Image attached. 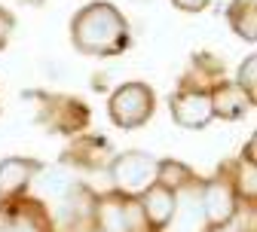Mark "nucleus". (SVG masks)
I'll return each mask as SVG.
<instances>
[{
    "mask_svg": "<svg viewBox=\"0 0 257 232\" xmlns=\"http://www.w3.org/2000/svg\"><path fill=\"white\" fill-rule=\"evenodd\" d=\"M71 37L83 55H116L128 43V22L113 4L95 0L74 16Z\"/></svg>",
    "mask_w": 257,
    "mask_h": 232,
    "instance_id": "f257e3e1",
    "label": "nucleus"
},
{
    "mask_svg": "<svg viewBox=\"0 0 257 232\" xmlns=\"http://www.w3.org/2000/svg\"><path fill=\"white\" fill-rule=\"evenodd\" d=\"M153 107H156L153 89L144 86V83H125V86H119L110 95V104H107L110 119L119 128H138V125H144L153 116Z\"/></svg>",
    "mask_w": 257,
    "mask_h": 232,
    "instance_id": "f03ea898",
    "label": "nucleus"
},
{
    "mask_svg": "<svg viewBox=\"0 0 257 232\" xmlns=\"http://www.w3.org/2000/svg\"><path fill=\"white\" fill-rule=\"evenodd\" d=\"M156 168H159V159L132 150V153H119L110 162V177H113L119 192L141 195L144 189H150L156 183Z\"/></svg>",
    "mask_w": 257,
    "mask_h": 232,
    "instance_id": "7ed1b4c3",
    "label": "nucleus"
},
{
    "mask_svg": "<svg viewBox=\"0 0 257 232\" xmlns=\"http://www.w3.org/2000/svg\"><path fill=\"white\" fill-rule=\"evenodd\" d=\"M169 232H205V208H202V183L193 180L175 192V211L169 217Z\"/></svg>",
    "mask_w": 257,
    "mask_h": 232,
    "instance_id": "20e7f679",
    "label": "nucleus"
},
{
    "mask_svg": "<svg viewBox=\"0 0 257 232\" xmlns=\"http://www.w3.org/2000/svg\"><path fill=\"white\" fill-rule=\"evenodd\" d=\"M95 214H98V226L101 232H132L144 223V211L138 202H128V198L119 195H104L95 205Z\"/></svg>",
    "mask_w": 257,
    "mask_h": 232,
    "instance_id": "39448f33",
    "label": "nucleus"
},
{
    "mask_svg": "<svg viewBox=\"0 0 257 232\" xmlns=\"http://www.w3.org/2000/svg\"><path fill=\"white\" fill-rule=\"evenodd\" d=\"M172 116L181 128H205L214 113H211V98L202 89H190L172 98Z\"/></svg>",
    "mask_w": 257,
    "mask_h": 232,
    "instance_id": "423d86ee",
    "label": "nucleus"
},
{
    "mask_svg": "<svg viewBox=\"0 0 257 232\" xmlns=\"http://www.w3.org/2000/svg\"><path fill=\"white\" fill-rule=\"evenodd\" d=\"M202 208H205V220L208 223H227L236 211V192L233 186L217 177V180H208L202 186Z\"/></svg>",
    "mask_w": 257,
    "mask_h": 232,
    "instance_id": "0eeeda50",
    "label": "nucleus"
},
{
    "mask_svg": "<svg viewBox=\"0 0 257 232\" xmlns=\"http://www.w3.org/2000/svg\"><path fill=\"white\" fill-rule=\"evenodd\" d=\"M208 98H211V113L220 116V119H239L254 104V98L245 95L236 83H217L208 92Z\"/></svg>",
    "mask_w": 257,
    "mask_h": 232,
    "instance_id": "6e6552de",
    "label": "nucleus"
},
{
    "mask_svg": "<svg viewBox=\"0 0 257 232\" xmlns=\"http://www.w3.org/2000/svg\"><path fill=\"white\" fill-rule=\"evenodd\" d=\"M43 171L37 159H4L0 162V195H16Z\"/></svg>",
    "mask_w": 257,
    "mask_h": 232,
    "instance_id": "1a4fd4ad",
    "label": "nucleus"
},
{
    "mask_svg": "<svg viewBox=\"0 0 257 232\" xmlns=\"http://www.w3.org/2000/svg\"><path fill=\"white\" fill-rule=\"evenodd\" d=\"M138 205L144 211V220H150L153 226H166L175 211V192L163 183H153L150 189H144V198Z\"/></svg>",
    "mask_w": 257,
    "mask_h": 232,
    "instance_id": "9d476101",
    "label": "nucleus"
},
{
    "mask_svg": "<svg viewBox=\"0 0 257 232\" xmlns=\"http://www.w3.org/2000/svg\"><path fill=\"white\" fill-rule=\"evenodd\" d=\"M254 7H257L254 0H233L230 10H227V19H230L233 31L239 37H245L248 43L257 40V10Z\"/></svg>",
    "mask_w": 257,
    "mask_h": 232,
    "instance_id": "9b49d317",
    "label": "nucleus"
},
{
    "mask_svg": "<svg viewBox=\"0 0 257 232\" xmlns=\"http://www.w3.org/2000/svg\"><path fill=\"white\" fill-rule=\"evenodd\" d=\"M193 180H196V177H193V171L187 168L184 162H172V159H166V162H159V168H156V183L169 186L172 192L184 189V186L193 183Z\"/></svg>",
    "mask_w": 257,
    "mask_h": 232,
    "instance_id": "f8f14e48",
    "label": "nucleus"
},
{
    "mask_svg": "<svg viewBox=\"0 0 257 232\" xmlns=\"http://www.w3.org/2000/svg\"><path fill=\"white\" fill-rule=\"evenodd\" d=\"M37 183H40V189L46 192V195H52V198H58V202H64L71 192H74V180L64 174L61 168H52V171H43L40 177H37Z\"/></svg>",
    "mask_w": 257,
    "mask_h": 232,
    "instance_id": "ddd939ff",
    "label": "nucleus"
},
{
    "mask_svg": "<svg viewBox=\"0 0 257 232\" xmlns=\"http://www.w3.org/2000/svg\"><path fill=\"white\" fill-rule=\"evenodd\" d=\"M236 86H239L245 95L257 98V58H254V55H248V58L242 61L239 77H236Z\"/></svg>",
    "mask_w": 257,
    "mask_h": 232,
    "instance_id": "4468645a",
    "label": "nucleus"
},
{
    "mask_svg": "<svg viewBox=\"0 0 257 232\" xmlns=\"http://www.w3.org/2000/svg\"><path fill=\"white\" fill-rule=\"evenodd\" d=\"M239 189L248 198H254V162H248V159L239 162Z\"/></svg>",
    "mask_w": 257,
    "mask_h": 232,
    "instance_id": "2eb2a0df",
    "label": "nucleus"
},
{
    "mask_svg": "<svg viewBox=\"0 0 257 232\" xmlns=\"http://www.w3.org/2000/svg\"><path fill=\"white\" fill-rule=\"evenodd\" d=\"M13 31H16V16H13L10 10H4V7H0V49H4V46L10 43Z\"/></svg>",
    "mask_w": 257,
    "mask_h": 232,
    "instance_id": "dca6fc26",
    "label": "nucleus"
},
{
    "mask_svg": "<svg viewBox=\"0 0 257 232\" xmlns=\"http://www.w3.org/2000/svg\"><path fill=\"white\" fill-rule=\"evenodd\" d=\"M172 4H175L178 10H184V13H202L211 0H172Z\"/></svg>",
    "mask_w": 257,
    "mask_h": 232,
    "instance_id": "f3484780",
    "label": "nucleus"
},
{
    "mask_svg": "<svg viewBox=\"0 0 257 232\" xmlns=\"http://www.w3.org/2000/svg\"><path fill=\"white\" fill-rule=\"evenodd\" d=\"M31 4H43V0H31Z\"/></svg>",
    "mask_w": 257,
    "mask_h": 232,
    "instance_id": "a211bd4d",
    "label": "nucleus"
},
{
    "mask_svg": "<svg viewBox=\"0 0 257 232\" xmlns=\"http://www.w3.org/2000/svg\"><path fill=\"white\" fill-rule=\"evenodd\" d=\"M92 232H101V229H92Z\"/></svg>",
    "mask_w": 257,
    "mask_h": 232,
    "instance_id": "6ab92c4d",
    "label": "nucleus"
}]
</instances>
